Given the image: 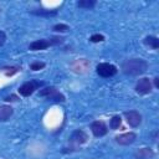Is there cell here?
Segmentation results:
<instances>
[{
  "label": "cell",
  "instance_id": "7402d4cb",
  "mask_svg": "<svg viewBox=\"0 0 159 159\" xmlns=\"http://www.w3.org/2000/svg\"><path fill=\"white\" fill-rule=\"evenodd\" d=\"M17 99H19V98H17V96H15V94H11V96L4 98V101H6V102H14V101H17Z\"/></svg>",
  "mask_w": 159,
  "mask_h": 159
},
{
  "label": "cell",
  "instance_id": "d6986e66",
  "mask_svg": "<svg viewBox=\"0 0 159 159\" xmlns=\"http://www.w3.org/2000/svg\"><path fill=\"white\" fill-rule=\"evenodd\" d=\"M45 66H46L45 62L36 61V62H32V63L30 65V70H32V71H40V70H42Z\"/></svg>",
  "mask_w": 159,
  "mask_h": 159
},
{
  "label": "cell",
  "instance_id": "9a60e30c",
  "mask_svg": "<svg viewBox=\"0 0 159 159\" xmlns=\"http://www.w3.org/2000/svg\"><path fill=\"white\" fill-rule=\"evenodd\" d=\"M96 5V0H80L77 2V6L81 9H92Z\"/></svg>",
  "mask_w": 159,
  "mask_h": 159
},
{
  "label": "cell",
  "instance_id": "6da1fadb",
  "mask_svg": "<svg viewBox=\"0 0 159 159\" xmlns=\"http://www.w3.org/2000/svg\"><path fill=\"white\" fill-rule=\"evenodd\" d=\"M148 70V62L143 58H129L123 62L122 71L127 76H139Z\"/></svg>",
  "mask_w": 159,
  "mask_h": 159
},
{
  "label": "cell",
  "instance_id": "7c38bea8",
  "mask_svg": "<svg viewBox=\"0 0 159 159\" xmlns=\"http://www.w3.org/2000/svg\"><path fill=\"white\" fill-rule=\"evenodd\" d=\"M144 45H147L148 47L153 48V50H158L159 48V39L157 36L149 35L144 37Z\"/></svg>",
  "mask_w": 159,
  "mask_h": 159
},
{
  "label": "cell",
  "instance_id": "44dd1931",
  "mask_svg": "<svg viewBox=\"0 0 159 159\" xmlns=\"http://www.w3.org/2000/svg\"><path fill=\"white\" fill-rule=\"evenodd\" d=\"M5 41H6V34L2 30H0V47L5 43Z\"/></svg>",
  "mask_w": 159,
  "mask_h": 159
},
{
  "label": "cell",
  "instance_id": "7a4b0ae2",
  "mask_svg": "<svg viewBox=\"0 0 159 159\" xmlns=\"http://www.w3.org/2000/svg\"><path fill=\"white\" fill-rule=\"evenodd\" d=\"M63 40H65V39H63V37H60V36H53V37H51V39H40V40L32 41V42L29 45V50H30V51H41V50H46V48L50 47V46L62 43Z\"/></svg>",
  "mask_w": 159,
  "mask_h": 159
},
{
  "label": "cell",
  "instance_id": "ba28073f",
  "mask_svg": "<svg viewBox=\"0 0 159 159\" xmlns=\"http://www.w3.org/2000/svg\"><path fill=\"white\" fill-rule=\"evenodd\" d=\"M114 139H116V142H117L118 144H120V145H129V144H132V143L135 142L137 134L133 133V132H128V133H123V134L117 135Z\"/></svg>",
  "mask_w": 159,
  "mask_h": 159
},
{
  "label": "cell",
  "instance_id": "2e32d148",
  "mask_svg": "<svg viewBox=\"0 0 159 159\" xmlns=\"http://www.w3.org/2000/svg\"><path fill=\"white\" fill-rule=\"evenodd\" d=\"M31 14H34V15H40V16H53V15L57 14V10H45V9H41V10L31 11Z\"/></svg>",
  "mask_w": 159,
  "mask_h": 159
},
{
  "label": "cell",
  "instance_id": "603a6c76",
  "mask_svg": "<svg viewBox=\"0 0 159 159\" xmlns=\"http://www.w3.org/2000/svg\"><path fill=\"white\" fill-rule=\"evenodd\" d=\"M153 81H154V87H155V88H159V78H158V77H154Z\"/></svg>",
  "mask_w": 159,
  "mask_h": 159
},
{
  "label": "cell",
  "instance_id": "52a82bcc",
  "mask_svg": "<svg viewBox=\"0 0 159 159\" xmlns=\"http://www.w3.org/2000/svg\"><path fill=\"white\" fill-rule=\"evenodd\" d=\"M91 130L94 137H103L108 133V128L103 120H94L91 124Z\"/></svg>",
  "mask_w": 159,
  "mask_h": 159
},
{
  "label": "cell",
  "instance_id": "ac0fdd59",
  "mask_svg": "<svg viewBox=\"0 0 159 159\" xmlns=\"http://www.w3.org/2000/svg\"><path fill=\"white\" fill-rule=\"evenodd\" d=\"M52 30L56 31V32H66V31L70 30V26L66 25V24H56V25L52 27Z\"/></svg>",
  "mask_w": 159,
  "mask_h": 159
},
{
  "label": "cell",
  "instance_id": "9c48e42d",
  "mask_svg": "<svg viewBox=\"0 0 159 159\" xmlns=\"http://www.w3.org/2000/svg\"><path fill=\"white\" fill-rule=\"evenodd\" d=\"M71 142L76 143V144H84L88 140V135L84 130L82 129H76L72 134H71Z\"/></svg>",
  "mask_w": 159,
  "mask_h": 159
},
{
  "label": "cell",
  "instance_id": "ffe728a7",
  "mask_svg": "<svg viewBox=\"0 0 159 159\" xmlns=\"http://www.w3.org/2000/svg\"><path fill=\"white\" fill-rule=\"evenodd\" d=\"M89 41L91 42H102V41H104V36L99 35V34H94L89 37Z\"/></svg>",
  "mask_w": 159,
  "mask_h": 159
},
{
  "label": "cell",
  "instance_id": "3957f363",
  "mask_svg": "<svg viewBox=\"0 0 159 159\" xmlns=\"http://www.w3.org/2000/svg\"><path fill=\"white\" fill-rule=\"evenodd\" d=\"M96 71L97 73L101 76V77H112L114 76L117 72H118V68L112 65V63H108V62H102V63H98L97 67H96Z\"/></svg>",
  "mask_w": 159,
  "mask_h": 159
},
{
  "label": "cell",
  "instance_id": "30bf717a",
  "mask_svg": "<svg viewBox=\"0 0 159 159\" xmlns=\"http://www.w3.org/2000/svg\"><path fill=\"white\" fill-rule=\"evenodd\" d=\"M14 114V108L7 104L0 106V122H6Z\"/></svg>",
  "mask_w": 159,
  "mask_h": 159
},
{
  "label": "cell",
  "instance_id": "5bb4252c",
  "mask_svg": "<svg viewBox=\"0 0 159 159\" xmlns=\"http://www.w3.org/2000/svg\"><path fill=\"white\" fill-rule=\"evenodd\" d=\"M47 99H50V101H53V102H65V96L62 94V93H60L57 89H55L48 97H47Z\"/></svg>",
  "mask_w": 159,
  "mask_h": 159
},
{
  "label": "cell",
  "instance_id": "4fadbf2b",
  "mask_svg": "<svg viewBox=\"0 0 159 159\" xmlns=\"http://www.w3.org/2000/svg\"><path fill=\"white\" fill-rule=\"evenodd\" d=\"M87 67H88V62L86 61V60H77L73 65H72V68H73V71L75 72H78V73H82V72H84L86 70H87Z\"/></svg>",
  "mask_w": 159,
  "mask_h": 159
},
{
  "label": "cell",
  "instance_id": "8fae6325",
  "mask_svg": "<svg viewBox=\"0 0 159 159\" xmlns=\"http://www.w3.org/2000/svg\"><path fill=\"white\" fill-rule=\"evenodd\" d=\"M134 157L137 159H150L154 157V152L152 148H140L135 152Z\"/></svg>",
  "mask_w": 159,
  "mask_h": 159
},
{
  "label": "cell",
  "instance_id": "277c9868",
  "mask_svg": "<svg viewBox=\"0 0 159 159\" xmlns=\"http://www.w3.org/2000/svg\"><path fill=\"white\" fill-rule=\"evenodd\" d=\"M134 89H135V92H137L138 94H140V96H144V94L150 93L152 89H153L152 80L148 78V77H143V78H140V80L137 82Z\"/></svg>",
  "mask_w": 159,
  "mask_h": 159
},
{
  "label": "cell",
  "instance_id": "e0dca14e",
  "mask_svg": "<svg viewBox=\"0 0 159 159\" xmlns=\"http://www.w3.org/2000/svg\"><path fill=\"white\" fill-rule=\"evenodd\" d=\"M120 124H122V118H120V116H113L112 118H111V120H109V127L112 128V129H118L119 127H120Z\"/></svg>",
  "mask_w": 159,
  "mask_h": 159
},
{
  "label": "cell",
  "instance_id": "8992f818",
  "mask_svg": "<svg viewBox=\"0 0 159 159\" xmlns=\"http://www.w3.org/2000/svg\"><path fill=\"white\" fill-rule=\"evenodd\" d=\"M124 117H125V119H127V123H128L130 127H133V128L138 127V125L142 123V116H140V113H139L138 111L124 112Z\"/></svg>",
  "mask_w": 159,
  "mask_h": 159
},
{
  "label": "cell",
  "instance_id": "cb8c5ba5",
  "mask_svg": "<svg viewBox=\"0 0 159 159\" xmlns=\"http://www.w3.org/2000/svg\"><path fill=\"white\" fill-rule=\"evenodd\" d=\"M0 11H1V9H0Z\"/></svg>",
  "mask_w": 159,
  "mask_h": 159
},
{
  "label": "cell",
  "instance_id": "5b68a950",
  "mask_svg": "<svg viewBox=\"0 0 159 159\" xmlns=\"http://www.w3.org/2000/svg\"><path fill=\"white\" fill-rule=\"evenodd\" d=\"M41 84H42V82H37V81H29V82H25L24 84H21V86L19 87V93H20L22 97H29V96H31Z\"/></svg>",
  "mask_w": 159,
  "mask_h": 159
}]
</instances>
